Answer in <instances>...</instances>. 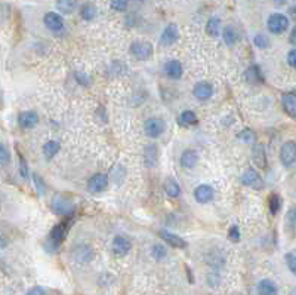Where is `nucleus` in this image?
Wrapping results in <instances>:
<instances>
[{"instance_id": "f257e3e1", "label": "nucleus", "mask_w": 296, "mask_h": 295, "mask_svg": "<svg viewBox=\"0 0 296 295\" xmlns=\"http://www.w3.org/2000/svg\"><path fill=\"white\" fill-rule=\"evenodd\" d=\"M267 25H268V30L273 34H281V33H284L287 30L289 20L283 14H273V15H270V18L267 21Z\"/></svg>"}, {"instance_id": "f03ea898", "label": "nucleus", "mask_w": 296, "mask_h": 295, "mask_svg": "<svg viewBox=\"0 0 296 295\" xmlns=\"http://www.w3.org/2000/svg\"><path fill=\"white\" fill-rule=\"evenodd\" d=\"M130 54L138 61H144V60L151 57L153 46H151V43H148V42H133L130 45Z\"/></svg>"}, {"instance_id": "7ed1b4c3", "label": "nucleus", "mask_w": 296, "mask_h": 295, "mask_svg": "<svg viewBox=\"0 0 296 295\" xmlns=\"http://www.w3.org/2000/svg\"><path fill=\"white\" fill-rule=\"evenodd\" d=\"M280 159L284 166H290L296 160V142L287 141L280 149Z\"/></svg>"}, {"instance_id": "20e7f679", "label": "nucleus", "mask_w": 296, "mask_h": 295, "mask_svg": "<svg viewBox=\"0 0 296 295\" xmlns=\"http://www.w3.org/2000/svg\"><path fill=\"white\" fill-rule=\"evenodd\" d=\"M144 129H145V134L148 136L157 138L165 132V122L162 119H159V117H151V119H148L145 122Z\"/></svg>"}, {"instance_id": "39448f33", "label": "nucleus", "mask_w": 296, "mask_h": 295, "mask_svg": "<svg viewBox=\"0 0 296 295\" xmlns=\"http://www.w3.org/2000/svg\"><path fill=\"white\" fill-rule=\"evenodd\" d=\"M107 185H108V177L104 174H96L89 180L87 190L90 193H100V191H104Z\"/></svg>"}, {"instance_id": "423d86ee", "label": "nucleus", "mask_w": 296, "mask_h": 295, "mask_svg": "<svg viewBox=\"0 0 296 295\" xmlns=\"http://www.w3.org/2000/svg\"><path fill=\"white\" fill-rule=\"evenodd\" d=\"M67 231H68V223H67V221H64V223H61V224L55 226V228H54L52 233H51V237H49V242L52 243L54 248L60 247V245L63 243V240H64L65 236H67Z\"/></svg>"}, {"instance_id": "0eeeda50", "label": "nucleus", "mask_w": 296, "mask_h": 295, "mask_svg": "<svg viewBox=\"0 0 296 295\" xmlns=\"http://www.w3.org/2000/svg\"><path fill=\"white\" fill-rule=\"evenodd\" d=\"M241 182H243L244 185L252 187V188H256V190H259V188L264 187L262 178L259 177V174H258L255 169H248V171H246V172L243 174V177H241Z\"/></svg>"}, {"instance_id": "6e6552de", "label": "nucleus", "mask_w": 296, "mask_h": 295, "mask_svg": "<svg viewBox=\"0 0 296 295\" xmlns=\"http://www.w3.org/2000/svg\"><path fill=\"white\" fill-rule=\"evenodd\" d=\"M194 198L199 204H208L213 199V188L208 184H202L194 190Z\"/></svg>"}, {"instance_id": "1a4fd4ad", "label": "nucleus", "mask_w": 296, "mask_h": 295, "mask_svg": "<svg viewBox=\"0 0 296 295\" xmlns=\"http://www.w3.org/2000/svg\"><path fill=\"white\" fill-rule=\"evenodd\" d=\"M194 96L197 98V100H200V101H206V100H209V98L212 96V93H213V88H212V85L211 83H208V82H199L195 86H194Z\"/></svg>"}, {"instance_id": "9d476101", "label": "nucleus", "mask_w": 296, "mask_h": 295, "mask_svg": "<svg viewBox=\"0 0 296 295\" xmlns=\"http://www.w3.org/2000/svg\"><path fill=\"white\" fill-rule=\"evenodd\" d=\"M43 21H44V25H46L49 30H52V31H60V30H63V27H64V20H63V17L58 15L57 12H47V14L44 15Z\"/></svg>"}, {"instance_id": "9b49d317", "label": "nucleus", "mask_w": 296, "mask_h": 295, "mask_svg": "<svg viewBox=\"0 0 296 295\" xmlns=\"http://www.w3.org/2000/svg\"><path fill=\"white\" fill-rule=\"evenodd\" d=\"M130 247H132L130 242L126 237H123V236H116L114 240H113V252L117 257L126 255L130 251Z\"/></svg>"}, {"instance_id": "f8f14e48", "label": "nucleus", "mask_w": 296, "mask_h": 295, "mask_svg": "<svg viewBox=\"0 0 296 295\" xmlns=\"http://www.w3.org/2000/svg\"><path fill=\"white\" fill-rule=\"evenodd\" d=\"M178 36H179L178 27H176L175 24H169V25H166V28L163 30L162 43L166 45V46H170V45H173V43L178 40Z\"/></svg>"}, {"instance_id": "ddd939ff", "label": "nucleus", "mask_w": 296, "mask_h": 295, "mask_svg": "<svg viewBox=\"0 0 296 295\" xmlns=\"http://www.w3.org/2000/svg\"><path fill=\"white\" fill-rule=\"evenodd\" d=\"M54 209L57 214H61V215H71L73 214V204L68 202V201H64L60 196L54 199V204H52Z\"/></svg>"}, {"instance_id": "4468645a", "label": "nucleus", "mask_w": 296, "mask_h": 295, "mask_svg": "<svg viewBox=\"0 0 296 295\" xmlns=\"http://www.w3.org/2000/svg\"><path fill=\"white\" fill-rule=\"evenodd\" d=\"M283 109L290 117H296V93H286L283 95Z\"/></svg>"}, {"instance_id": "2eb2a0df", "label": "nucleus", "mask_w": 296, "mask_h": 295, "mask_svg": "<svg viewBox=\"0 0 296 295\" xmlns=\"http://www.w3.org/2000/svg\"><path fill=\"white\" fill-rule=\"evenodd\" d=\"M18 122L21 125V128H25V129H31L37 125L39 122V117L34 112H24L20 114L18 117Z\"/></svg>"}, {"instance_id": "dca6fc26", "label": "nucleus", "mask_w": 296, "mask_h": 295, "mask_svg": "<svg viewBox=\"0 0 296 295\" xmlns=\"http://www.w3.org/2000/svg\"><path fill=\"white\" fill-rule=\"evenodd\" d=\"M197 160H199V155L194 150H185L181 156V165L184 169H192L197 165Z\"/></svg>"}, {"instance_id": "f3484780", "label": "nucleus", "mask_w": 296, "mask_h": 295, "mask_svg": "<svg viewBox=\"0 0 296 295\" xmlns=\"http://www.w3.org/2000/svg\"><path fill=\"white\" fill-rule=\"evenodd\" d=\"M165 71H166L168 77H170V79H179V77L182 76V66H181L179 61L170 60V61L166 63Z\"/></svg>"}, {"instance_id": "a211bd4d", "label": "nucleus", "mask_w": 296, "mask_h": 295, "mask_svg": "<svg viewBox=\"0 0 296 295\" xmlns=\"http://www.w3.org/2000/svg\"><path fill=\"white\" fill-rule=\"evenodd\" d=\"M160 236L163 237V240H166L169 245H172L173 248H187V242L179 237L178 234L169 233V231H160Z\"/></svg>"}, {"instance_id": "6ab92c4d", "label": "nucleus", "mask_w": 296, "mask_h": 295, "mask_svg": "<svg viewBox=\"0 0 296 295\" xmlns=\"http://www.w3.org/2000/svg\"><path fill=\"white\" fill-rule=\"evenodd\" d=\"M254 160L258 166H261L262 169H267V158H265V149L262 144H255L254 145Z\"/></svg>"}, {"instance_id": "aec40b11", "label": "nucleus", "mask_w": 296, "mask_h": 295, "mask_svg": "<svg viewBox=\"0 0 296 295\" xmlns=\"http://www.w3.org/2000/svg\"><path fill=\"white\" fill-rule=\"evenodd\" d=\"M156 155H157V149L156 145H148L145 147L144 150V160H145V165L147 166H154L156 165Z\"/></svg>"}, {"instance_id": "412c9836", "label": "nucleus", "mask_w": 296, "mask_h": 295, "mask_svg": "<svg viewBox=\"0 0 296 295\" xmlns=\"http://www.w3.org/2000/svg\"><path fill=\"white\" fill-rule=\"evenodd\" d=\"M258 291H259V294H264V295H273V294H277V286L273 280L264 279L259 282Z\"/></svg>"}, {"instance_id": "4be33fe9", "label": "nucleus", "mask_w": 296, "mask_h": 295, "mask_svg": "<svg viewBox=\"0 0 296 295\" xmlns=\"http://www.w3.org/2000/svg\"><path fill=\"white\" fill-rule=\"evenodd\" d=\"M57 8L61 14H71L77 8V0H57Z\"/></svg>"}, {"instance_id": "5701e85b", "label": "nucleus", "mask_w": 296, "mask_h": 295, "mask_svg": "<svg viewBox=\"0 0 296 295\" xmlns=\"http://www.w3.org/2000/svg\"><path fill=\"white\" fill-rule=\"evenodd\" d=\"M60 152V144L57 141H47L43 145V153L46 158H54Z\"/></svg>"}, {"instance_id": "b1692460", "label": "nucleus", "mask_w": 296, "mask_h": 295, "mask_svg": "<svg viewBox=\"0 0 296 295\" xmlns=\"http://www.w3.org/2000/svg\"><path fill=\"white\" fill-rule=\"evenodd\" d=\"M224 40L227 45H234L238 40V33L233 25H227L224 30Z\"/></svg>"}, {"instance_id": "393cba45", "label": "nucleus", "mask_w": 296, "mask_h": 295, "mask_svg": "<svg viewBox=\"0 0 296 295\" xmlns=\"http://www.w3.org/2000/svg\"><path fill=\"white\" fill-rule=\"evenodd\" d=\"M246 79H248L251 83H258L262 80V76H261V70L258 66H252L248 68V71H246Z\"/></svg>"}, {"instance_id": "a878e982", "label": "nucleus", "mask_w": 296, "mask_h": 295, "mask_svg": "<svg viewBox=\"0 0 296 295\" xmlns=\"http://www.w3.org/2000/svg\"><path fill=\"white\" fill-rule=\"evenodd\" d=\"M206 31H208V34H211V36H218L219 34V31H221V21H219V18H211L209 21H208V25H206Z\"/></svg>"}, {"instance_id": "bb28decb", "label": "nucleus", "mask_w": 296, "mask_h": 295, "mask_svg": "<svg viewBox=\"0 0 296 295\" xmlns=\"http://www.w3.org/2000/svg\"><path fill=\"white\" fill-rule=\"evenodd\" d=\"M197 122H199V119H197V116L192 113V112H184L181 113L179 116V123L185 125V126H192L195 125Z\"/></svg>"}, {"instance_id": "cd10ccee", "label": "nucleus", "mask_w": 296, "mask_h": 295, "mask_svg": "<svg viewBox=\"0 0 296 295\" xmlns=\"http://www.w3.org/2000/svg\"><path fill=\"white\" fill-rule=\"evenodd\" d=\"M165 190L166 193L170 196V198H178L181 194V187L178 185V182H175L173 180H169L166 184H165Z\"/></svg>"}, {"instance_id": "c85d7f7f", "label": "nucleus", "mask_w": 296, "mask_h": 295, "mask_svg": "<svg viewBox=\"0 0 296 295\" xmlns=\"http://www.w3.org/2000/svg\"><path fill=\"white\" fill-rule=\"evenodd\" d=\"M95 15H96V8L93 5H90V3L83 5V8H82V18L83 20L90 21V20L95 18Z\"/></svg>"}, {"instance_id": "c756f323", "label": "nucleus", "mask_w": 296, "mask_h": 295, "mask_svg": "<svg viewBox=\"0 0 296 295\" xmlns=\"http://www.w3.org/2000/svg\"><path fill=\"white\" fill-rule=\"evenodd\" d=\"M280 206H281V199H280V196L278 194H271L270 196V211H271V214L273 215H275L278 211H280Z\"/></svg>"}, {"instance_id": "7c9ffc66", "label": "nucleus", "mask_w": 296, "mask_h": 295, "mask_svg": "<svg viewBox=\"0 0 296 295\" xmlns=\"http://www.w3.org/2000/svg\"><path fill=\"white\" fill-rule=\"evenodd\" d=\"M129 0H111V9L117 12H125L127 9Z\"/></svg>"}, {"instance_id": "2f4dec72", "label": "nucleus", "mask_w": 296, "mask_h": 295, "mask_svg": "<svg viewBox=\"0 0 296 295\" xmlns=\"http://www.w3.org/2000/svg\"><path fill=\"white\" fill-rule=\"evenodd\" d=\"M254 42H255V45H256L258 47H261V49H267V47L270 46V39H268L265 34H256Z\"/></svg>"}, {"instance_id": "473e14b6", "label": "nucleus", "mask_w": 296, "mask_h": 295, "mask_svg": "<svg viewBox=\"0 0 296 295\" xmlns=\"http://www.w3.org/2000/svg\"><path fill=\"white\" fill-rule=\"evenodd\" d=\"M286 263H287L289 270L296 276V255L295 254H287L286 255Z\"/></svg>"}, {"instance_id": "72a5a7b5", "label": "nucleus", "mask_w": 296, "mask_h": 295, "mask_svg": "<svg viewBox=\"0 0 296 295\" xmlns=\"http://www.w3.org/2000/svg\"><path fill=\"white\" fill-rule=\"evenodd\" d=\"M153 255H154L156 260L165 258V257H166V250H165V247H162V245H154V247H153Z\"/></svg>"}, {"instance_id": "f704fd0d", "label": "nucleus", "mask_w": 296, "mask_h": 295, "mask_svg": "<svg viewBox=\"0 0 296 295\" xmlns=\"http://www.w3.org/2000/svg\"><path fill=\"white\" fill-rule=\"evenodd\" d=\"M228 239L231 242H238L240 240V230L237 226H231L230 230H228Z\"/></svg>"}, {"instance_id": "c9c22d12", "label": "nucleus", "mask_w": 296, "mask_h": 295, "mask_svg": "<svg viewBox=\"0 0 296 295\" xmlns=\"http://www.w3.org/2000/svg\"><path fill=\"white\" fill-rule=\"evenodd\" d=\"M8 160H9V153H8V150H6V145L3 144L2 149H0V162H2L3 165H6Z\"/></svg>"}, {"instance_id": "e433bc0d", "label": "nucleus", "mask_w": 296, "mask_h": 295, "mask_svg": "<svg viewBox=\"0 0 296 295\" xmlns=\"http://www.w3.org/2000/svg\"><path fill=\"white\" fill-rule=\"evenodd\" d=\"M287 63H289L290 67H293V68L296 70V49H293V51L289 52V55H287Z\"/></svg>"}, {"instance_id": "4c0bfd02", "label": "nucleus", "mask_w": 296, "mask_h": 295, "mask_svg": "<svg viewBox=\"0 0 296 295\" xmlns=\"http://www.w3.org/2000/svg\"><path fill=\"white\" fill-rule=\"evenodd\" d=\"M20 165H21V177H22L24 180H27V178H28V169H27V162H25V159L20 158Z\"/></svg>"}, {"instance_id": "58836bf2", "label": "nucleus", "mask_w": 296, "mask_h": 295, "mask_svg": "<svg viewBox=\"0 0 296 295\" xmlns=\"http://www.w3.org/2000/svg\"><path fill=\"white\" fill-rule=\"evenodd\" d=\"M244 134H240L238 136L240 138H243L244 141H249V139H254V135L251 134V131H243Z\"/></svg>"}, {"instance_id": "ea45409f", "label": "nucleus", "mask_w": 296, "mask_h": 295, "mask_svg": "<svg viewBox=\"0 0 296 295\" xmlns=\"http://www.w3.org/2000/svg\"><path fill=\"white\" fill-rule=\"evenodd\" d=\"M289 42H290L292 45H295V46H296V27H295V28L292 30V33H290Z\"/></svg>"}, {"instance_id": "a19ab883", "label": "nucleus", "mask_w": 296, "mask_h": 295, "mask_svg": "<svg viewBox=\"0 0 296 295\" xmlns=\"http://www.w3.org/2000/svg\"><path fill=\"white\" fill-rule=\"evenodd\" d=\"M30 295H43V294H46L43 289H40V288H34V289H31L30 292H28Z\"/></svg>"}, {"instance_id": "79ce46f5", "label": "nucleus", "mask_w": 296, "mask_h": 295, "mask_svg": "<svg viewBox=\"0 0 296 295\" xmlns=\"http://www.w3.org/2000/svg\"><path fill=\"white\" fill-rule=\"evenodd\" d=\"M289 14H290V17L293 18V20H296V6H293V8H290V11H289Z\"/></svg>"}, {"instance_id": "37998d69", "label": "nucleus", "mask_w": 296, "mask_h": 295, "mask_svg": "<svg viewBox=\"0 0 296 295\" xmlns=\"http://www.w3.org/2000/svg\"><path fill=\"white\" fill-rule=\"evenodd\" d=\"M275 2V5H283V3H286V0H274Z\"/></svg>"}]
</instances>
